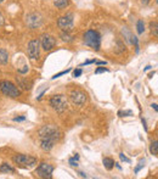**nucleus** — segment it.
Segmentation results:
<instances>
[{"mask_svg": "<svg viewBox=\"0 0 158 179\" xmlns=\"http://www.w3.org/2000/svg\"><path fill=\"white\" fill-rule=\"evenodd\" d=\"M83 42L85 45L90 46L94 50H100L101 48V35L97 31L89 29L83 35Z\"/></svg>", "mask_w": 158, "mask_h": 179, "instance_id": "obj_1", "label": "nucleus"}, {"mask_svg": "<svg viewBox=\"0 0 158 179\" xmlns=\"http://www.w3.org/2000/svg\"><path fill=\"white\" fill-rule=\"evenodd\" d=\"M39 138L40 139H52L57 141L61 138V132L55 126H44L39 131Z\"/></svg>", "mask_w": 158, "mask_h": 179, "instance_id": "obj_2", "label": "nucleus"}, {"mask_svg": "<svg viewBox=\"0 0 158 179\" xmlns=\"http://www.w3.org/2000/svg\"><path fill=\"white\" fill-rule=\"evenodd\" d=\"M0 92L4 95L10 96V97H18L21 95V90L11 82L9 81H1L0 82Z\"/></svg>", "mask_w": 158, "mask_h": 179, "instance_id": "obj_3", "label": "nucleus"}, {"mask_svg": "<svg viewBox=\"0 0 158 179\" xmlns=\"http://www.w3.org/2000/svg\"><path fill=\"white\" fill-rule=\"evenodd\" d=\"M50 106L54 108L55 111L57 112H63L67 106H68V101H67V97L62 94H58V95H54L50 99Z\"/></svg>", "mask_w": 158, "mask_h": 179, "instance_id": "obj_4", "label": "nucleus"}, {"mask_svg": "<svg viewBox=\"0 0 158 179\" xmlns=\"http://www.w3.org/2000/svg\"><path fill=\"white\" fill-rule=\"evenodd\" d=\"M57 26L60 27L62 31L65 32H70L74 27V18H73V14H67L66 16H62L58 18L57 21Z\"/></svg>", "mask_w": 158, "mask_h": 179, "instance_id": "obj_5", "label": "nucleus"}, {"mask_svg": "<svg viewBox=\"0 0 158 179\" xmlns=\"http://www.w3.org/2000/svg\"><path fill=\"white\" fill-rule=\"evenodd\" d=\"M14 162L21 166H27V167H33L37 165L38 160L35 157H32L29 155H16L14 157Z\"/></svg>", "mask_w": 158, "mask_h": 179, "instance_id": "obj_6", "label": "nucleus"}, {"mask_svg": "<svg viewBox=\"0 0 158 179\" xmlns=\"http://www.w3.org/2000/svg\"><path fill=\"white\" fill-rule=\"evenodd\" d=\"M52 172H54V166L49 165V163H40L37 167V173L39 177L42 178H47L51 179L52 178Z\"/></svg>", "mask_w": 158, "mask_h": 179, "instance_id": "obj_7", "label": "nucleus"}, {"mask_svg": "<svg viewBox=\"0 0 158 179\" xmlns=\"http://www.w3.org/2000/svg\"><path fill=\"white\" fill-rule=\"evenodd\" d=\"M40 44H42V48L44 49L45 51H50L56 45V39L52 35L43 34L42 38H40Z\"/></svg>", "mask_w": 158, "mask_h": 179, "instance_id": "obj_8", "label": "nucleus"}, {"mask_svg": "<svg viewBox=\"0 0 158 179\" xmlns=\"http://www.w3.org/2000/svg\"><path fill=\"white\" fill-rule=\"evenodd\" d=\"M39 45H40V42L38 39H34V40H31L28 44V56L32 60H35L39 57Z\"/></svg>", "mask_w": 158, "mask_h": 179, "instance_id": "obj_9", "label": "nucleus"}, {"mask_svg": "<svg viewBox=\"0 0 158 179\" xmlns=\"http://www.w3.org/2000/svg\"><path fill=\"white\" fill-rule=\"evenodd\" d=\"M71 100L73 101V104L78 105V106H82L86 102V94L82 90H75V92H72L71 95Z\"/></svg>", "mask_w": 158, "mask_h": 179, "instance_id": "obj_10", "label": "nucleus"}, {"mask_svg": "<svg viewBox=\"0 0 158 179\" xmlns=\"http://www.w3.org/2000/svg\"><path fill=\"white\" fill-rule=\"evenodd\" d=\"M55 140L52 139H40V147L44 151H50L51 149L55 146Z\"/></svg>", "mask_w": 158, "mask_h": 179, "instance_id": "obj_11", "label": "nucleus"}, {"mask_svg": "<svg viewBox=\"0 0 158 179\" xmlns=\"http://www.w3.org/2000/svg\"><path fill=\"white\" fill-rule=\"evenodd\" d=\"M31 21H33V23L29 25V27H31V28H35L38 26H40L42 18H40V16H38L37 14H33V15H29L27 17V22H31Z\"/></svg>", "mask_w": 158, "mask_h": 179, "instance_id": "obj_12", "label": "nucleus"}, {"mask_svg": "<svg viewBox=\"0 0 158 179\" xmlns=\"http://www.w3.org/2000/svg\"><path fill=\"white\" fill-rule=\"evenodd\" d=\"M54 5L57 9L63 10V9H66L68 5H70V0H54Z\"/></svg>", "mask_w": 158, "mask_h": 179, "instance_id": "obj_13", "label": "nucleus"}, {"mask_svg": "<svg viewBox=\"0 0 158 179\" xmlns=\"http://www.w3.org/2000/svg\"><path fill=\"white\" fill-rule=\"evenodd\" d=\"M9 61V54L5 49H0V64L6 65Z\"/></svg>", "mask_w": 158, "mask_h": 179, "instance_id": "obj_14", "label": "nucleus"}, {"mask_svg": "<svg viewBox=\"0 0 158 179\" xmlns=\"http://www.w3.org/2000/svg\"><path fill=\"white\" fill-rule=\"evenodd\" d=\"M102 162H103V166H105V168L106 170H112V168L114 167V161L112 160V158H110V157H105L103 160H102Z\"/></svg>", "mask_w": 158, "mask_h": 179, "instance_id": "obj_15", "label": "nucleus"}, {"mask_svg": "<svg viewBox=\"0 0 158 179\" xmlns=\"http://www.w3.org/2000/svg\"><path fill=\"white\" fill-rule=\"evenodd\" d=\"M0 172H1V173H14L15 170H14V168L10 166V165L3 163L1 166H0Z\"/></svg>", "mask_w": 158, "mask_h": 179, "instance_id": "obj_16", "label": "nucleus"}, {"mask_svg": "<svg viewBox=\"0 0 158 179\" xmlns=\"http://www.w3.org/2000/svg\"><path fill=\"white\" fill-rule=\"evenodd\" d=\"M136 31H137V34H142L145 32V22L142 19H139L136 23Z\"/></svg>", "mask_w": 158, "mask_h": 179, "instance_id": "obj_17", "label": "nucleus"}, {"mask_svg": "<svg viewBox=\"0 0 158 179\" xmlns=\"http://www.w3.org/2000/svg\"><path fill=\"white\" fill-rule=\"evenodd\" d=\"M150 152H151L153 156H157V155H158V141H157V140H154V141L151 144V146H150Z\"/></svg>", "mask_w": 158, "mask_h": 179, "instance_id": "obj_18", "label": "nucleus"}, {"mask_svg": "<svg viewBox=\"0 0 158 179\" xmlns=\"http://www.w3.org/2000/svg\"><path fill=\"white\" fill-rule=\"evenodd\" d=\"M61 38H62V40H63V42H72V40H73L72 37H71L70 34H68L67 32H66V33H65V32H63V33H61Z\"/></svg>", "mask_w": 158, "mask_h": 179, "instance_id": "obj_19", "label": "nucleus"}, {"mask_svg": "<svg viewBox=\"0 0 158 179\" xmlns=\"http://www.w3.org/2000/svg\"><path fill=\"white\" fill-rule=\"evenodd\" d=\"M71 72V68H67L66 71H61L60 73H56L54 77H52V79H56V78H58V77H61V76H63V74H67V73H70Z\"/></svg>", "mask_w": 158, "mask_h": 179, "instance_id": "obj_20", "label": "nucleus"}, {"mask_svg": "<svg viewBox=\"0 0 158 179\" xmlns=\"http://www.w3.org/2000/svg\"><path fill=\"white\" fill-rule=\"evenodd\" d=\"M150 27H151V31H152V33L154 34V37H157V21L151 22Z\"/></svg>", "mask_w": 158, "mask_h": 179, "instance_id": "obj_21", "label": "nucleus"}, {"mask_svg": "<svg viewBox=\"0 0 158 179\" xmlns=\"http://www.w3.org/2000/svg\"><path fill=\"white\" fill-rule=\"evenodd\" d=\"M133 112L130 110H128V111H119L118 112V116H121V117H125V116H131Z\"/></svg>", "mask_w": 158, "mask_h": 179, "instance_id": "obj_22", "label": "nucleus"}, {"mask_svg": "<svg viewBox=\"0 0 158 179\" xmlns=\"http://www.w3.org/2000/svg\"><path fill=\"white\" fill-rule=\"evenodd\" d=\"M119 157H121L122 161H124V162H126V163H131V160H130L129 157H126L124 154H119Z\"/></svg>", "mask_w": 158, "mask_h": 179, "instance_id": "obj_23", "label": "nucleus"}, {"mask_svg": "<svg viewBox=\"0 0 158 179\" xmlns=\"http://www.w3.org/2000/svg\"><path fill=\"white\" fill-rule=\"evenodd\" d=\"M103 72H108V68H106V67H98V68L95 69V73L96 74L97 73H103Z\"/></svg>", "mask_w": 158, "mask_h": 179, "instance_id": "obj_24", "label": "nucleus"}, {"mask_svg": "<svg viewBox=\"0 0 158 179\" xmlns=\"http://www.w3.org/2000/svg\"><path fill=\"white\" fill-rule=\"evenodd\" d=\"M82 73H83L82 68H75L74 71H73V76H74V77H80V76H82Z\"/></svg>", "mask_w": 158, "mask_h": 179, "instance_id": "obj_25", "label": "nucleus"}, {"mask_svg": "<svg viewBox=\"0 0 158 179\" xmlns=\"http://www.w3.org/2000/svg\"><path fill=\"white\" fill-rule=\"evenodd\" d=\"M145 166V161H141L140 163H139V166H137L136 168H135V173H139L140 172V170H141V168Z\"/></svg>", "mask_w": 158, "mask_h": 179, "instance_id": "obj_26", "label": "nucleus"}, {"mask_svg": "<svg viewBox=\"0 0 158 179\" xmlns=\"http://www.w3.org/2000/svg\"><path fill=\"white\" fill-rule=\"evenodd\" d=\"M95 61L96 60H88V61H85L84 64H82L79 67H83V66H86V65H91V64H95Z\"/></svg>", "mask_w": 158, "mask_h": 179, "instance_id": "obj_27", "label": "nucleus"}, {"mask_svg": "<svg viewBox=\"0 0 158 179\" xmlns=\"http://www.w3.org/2000/svg\"><path fill=\"white\" fill-rule=\"evenodd\" d=\"M70 165H71L72 167H77V166H78V161L74 160V158L72 157V158H70Z\"/></svg>", "mask_w": 158, "mask_h": 179, "instance_id": "obj_28", "label": "nucleus"}, {"mask_svg": "<svg viewBox=\"0 0 158 179\" xmlns=\"http://www.w3.org/2000/svg\"><path fill=\"white\" fill-rule=\"evenodd\" d=\"M24 119H26V116H21V117H15L14 121L15 122H22V121H24Z\"/></svg>", "mask_w": 158, "mask_h": 179, "instance_id": "obj_29", "label": "nucleus"}, {"mask_svg": "<svg viewBox=\"0 0 158 179\" xmlns=\"http://www.w3.org/2000/svg\"><path fill=\"white\" fill-rule=\"evenodd\" d=\"M4 23H5V18H4L3 14L0 12V26H4Z\"/></svg>", "mask_w": 158, "mask_h": 179, "instance_id": "obj_30", "label": "nucleus"}, {"mask_svg": "<svg viewBox=\"0 0 158 179\" xmlns=\"http://www.w3.org/2000/svg\"><path fill=\"white\" fill-rule=\"evenodd\" d=\"M27 71H28V66H24V68H19V69H18L19 73H26Z\"/></svg>", "mask_w": 158, "mask_h": 179, "instance_id": "obj_31", "label": "nucleus"}, {"mask_svg": "<svg viewBox=\"0 0 158 179\" xmlns=\"http://www.w3.org/2000/svg\"><path fill=\"white\" fill-rule=\"evenodd\" d=\"M95 64H96V65H100V66H106V65H107L106 61H97V60L95 61Z\"/></svg>", "mask_w": 158, "mask_h": 179, "instance_id": "obj_32", "label": "nucleus"}, {"mask_svg": "<svg viewBox=\"0 0 158 179\" xmlns=\"http://www.w3.org/2000/svg\"><path fill=\"white\" fill-rule=\"evenodd\" d=\"M141 121H142V124H144L145 131H147V126H146V121H145V118H141Z\"/></svg>", "mask_w": 158, "mask_h": 179, "instance_id": "obj_33", "label": "nucleus"}, {"mask_svg": "<svg viewBox=\"0 0 158 179\" xmlns=\"http://www.w3.org/2000/svg\"><path fill=\"white\" fill-rule=\"evenodd\" d=\"M151 106H152V107H153V108H154V111H156V112H157V111H158V108H157V104H152V105H151Z\"/></svg>", "mask_w": 158, "mask_h": 179, "instance_id": "obj_34", "label": "nucleus"}, {"mask_svg": "<svg viewBox=\"0 0 158 179\" xmlns=\"http://www.w3.org/2000/svg\"><path fill=\"white\" fill-rule=\"evenodd\" d=\"M78 174L80 175V177H83V178H86V174H85V173H83V172H79Z\"/></svg>", "mask_w": 158, "mask_h": 179, "instance_id": "obj_35", "label": "nucleus"}, {"mask_svg": "<svg viewBox=\"0 0 158 179\" xmlns=\"http://www.w3.org/2000/svg\"><path fill=\"white\" fill-rule=\"evenodd\" d=\"M149 1H150V0H141V3H142L144 5H147V4H149Z\"/></svg>", "mask_w": 158, "mask_h": 179, "instance_id": "obj_36", "label": "nucleus"}, {"mask_svg": "<svg viewBox=\"0 0 158 179\" xmlns=\"http://www.w3.org/2000/svg\"><path fill=\"white\" fill-rule=\"evenodd\" d=\"M151 68H152V66H147V67H146V68L144 69V71L146 72V71H149V69H151Z\"/></svg>", "mask_w": 158, "mask_h": 179, "instance_id": "obj_37", "label": "nucleus"}, {"mask_svg": "<svg viewBox=\"0 0 158 179\" xmlns=\"http://www.w3.org/2000/svg\"><path fill=\"white\" fill-rule=\"evenodd\" d=\"M73 158H74V160H77V161H78V160H79V156H78V155H77V154H75V155H74V157H73Z\"/></svg>", "mask_w": 158, "mask_h": 179, "instance_id": "obj_38", "label": "nucleus"}, {"mask_svg": "<svg viewBox=\"0 0 158 179\" xmlns=\"http://www.w3.org/2000/svg\"><path fill=\"white\" fill-rule=\"evenodd\" d=\"M3 1H5V0H0V3H3Z\"/></svg>", "mask_w": 158, "mask_h": 179, "instance_id": "obj_39", "label": "nucleus"}]
</instances>
